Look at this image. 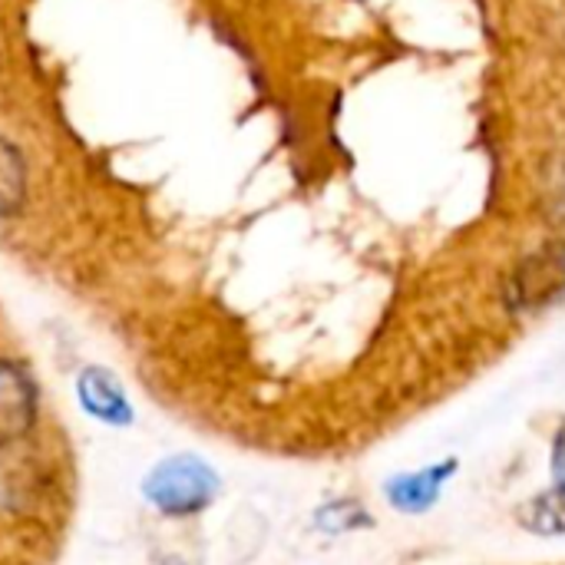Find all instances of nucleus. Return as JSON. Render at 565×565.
<instances>
[{
  "label": "nucleus",
  "mask_w": 565,
  "mask_h": 565,
  "mask_svg": "<svg viewBox=\"0 0 565 565\" xmlns=\"http://www.w3.org/2000/svg\"><path fill=\"white\" fill-rule=\"evenodd\" d=\"M212 483H215L212 473L199 460L179 457L162 470H156V477L149 480V497L169 516H182L202 510L212 500Z\"/></svg>",
  "instance_id": "f257e3e1"
},
{
  "label": "nucleus",
  "mask_w": 565,
  "mask_h": 565,
  "mask_svg": "<svg viewBox=\"0 0 565 565\" xmlns=\"http://www.w3.org/2000/svg\"><path fill=\"white\" fill-rule=\"evenodd\" d=\"M457 470L454 460H447L444 467H430V470H420V473H411V477H397L391 480L387 487V497L397 510L404 513H424L437 503L444 483L450 480V473Z\"/></svg>",
  "instance_id": "f03ea898"
},
{
  "label": "nucleus",
  "mask_w": 565,
  "mask_h": 565,
  "mask_svg": "<svg viewBox=\"0 0 565 565\" xmlns=\"http://www.w3.org/2000/svg\"><path fill=\"white\" fill-rule=\"evenodd\" d=\"M516 288L523 298H546L553 291L565 288V245H553L516 271Z\"/></svg>",
  "instance_id": "7ed1b4c3"
},
{
  "label": "nucleus",
  "mask_w": 565,
  "mask_h": 565,
  "mask_svg": "<svg viewBox=\"0 0 565 565\" xmlns=\"http://www.w3.org/2000/svg\"><path fill=\"white\" fill-rule=\"evenodd\" d=\"M79 391H83V401L93 414H99L103 420H113V424H122L129 420V411H126V401L119 394V387L103 377L99 371H89L83 381H79Z\"/></svg>",
  "instance_id": "20e7f679"
},
{
  "label": "nucleus",
  "mask_w": 565,
  "mask_h": 565,
  "mask_svg": "<svg viewBox=\"0 0 565 565\" xmlns=\"http://www.w3.org/2000/svg\"><path fill=\"white\" fill-rule=\"evenodd\" d=\"M523 526L543 536H563L565 533V483L553 487L550 493L536 497L523 510Z\"/></svg>",
  "instance_id": "39448f33"
},
{
  "label": "nucleus",
  "mask_w": 565,
  "mask_h": 565,
  "mask_svg": "<svg viewBox=\"0 0 565 565\" xmlns=\"http://www.w3.org/2000/svg\"><path fill=\"white\" fill-rule=\"evenodd\" d=\"M26 172H23V159L20 152L0 139V215L13 212L20 202H23V182Z\"/></svg>",
  "instance_id": "423d86ee"
},
{
  "label": "nucleus",
  "mask_w": 565,
  "mask_h": 565,
  "mask_svg": "<svg viewBox=\"0 0 565 565\" xmlns=\"http://www.w3.org/2000/svg\"><path fill=\"white\" fill-rule=\"evenodd\" d=\"M553 202H556V209L565 215V159L559 162L556 179H553Z\"/></svg>",
  "instance_id": "0eeeda50"
}]
</instances>
